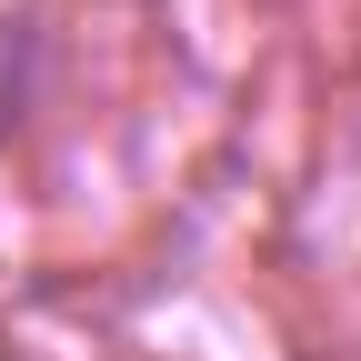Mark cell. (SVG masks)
<instances>
[{
	"instance_id": "6da1fadb",
	"label": "cell",
	"mask_w": 361,
	"mask_h": 361,
	"mask_svg": "<svg viewBox=\"0 0 361 361\" xmlns=\"http://www.w3.org/2000/svg\"><path fill=\"white\" fill-rule=\"evenodd\" d=\"M30 101H40V30L30 20H0V141L30 121Z\"/></svg>"
}]
</instances>
